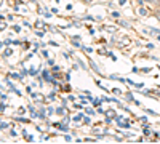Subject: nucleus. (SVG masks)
<instances>
[{
    "label": "nucleus",
    "mask_w": 160,
    "mask_h": 144,
    "mask_svg": "<svg viewBox=\"0 0 160 144\" xmlns=\"http://www.w3.org/2000/svg\"><path fill=\"white\" fill-rule=\"evenodd\" d=\"M139 14H143V16H146V10H144V8H139Z\"/></svg>",
    "instance_id": "nucleus-2"
},
{
    "label": "nucleus",
    "mask_w": 160,
    "mask_h": 144,
    "mask_svg": "<svg viewBox=\"0 0 160 144\" xmlns=\"http://www.w3.org/2000/svg\"><path fill=\"white\" fill-rule=\"evenodd\" d=\"M139 2H141V3H143V2H151V3H154V2H155V3H159L160 0H139Z\"/></svg>",
    "instance_id": "nucleus-1"
}]
</instances>
